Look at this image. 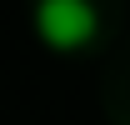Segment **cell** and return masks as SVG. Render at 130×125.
<instances>
[{
    "label": "cell",
    "instance_id": "1",
    "mask_svg": "<svg viewBox=\"0 0 130 125\" xmlns=\"http://www.w3.org/2000/svg\"><path fill=\"white\" fill-rule=\"evenodd\" d=\"M35 30L50 50H80L95 40L100 20L90 0H40L35 5Z\"/></svg>",
    "mask_w": 130,
    "mask_h": 125
}]
</instances>
